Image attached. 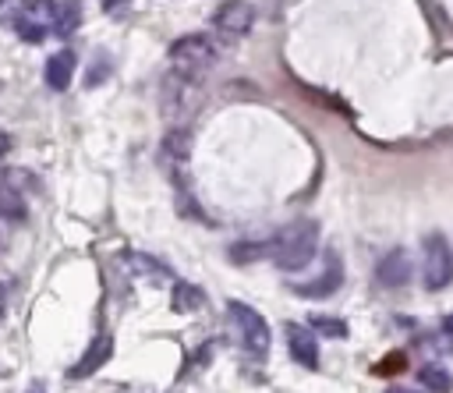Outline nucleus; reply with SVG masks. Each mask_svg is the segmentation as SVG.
<instances>
[{
	"mask_svg": "<svg viewBox=\"0 0 453 393\" xmlns=\"http://www.w3.org/2000/svg\"><path fill=\"white\" fill-rule=\"evenodd\" d=\"M340 287H343V262H340L336 251H329V255H326V266H322L311 280L294 283V294H297V297H329V294H336Z\"/></svg>",
	"mask_w": 453,
	"mask_h": 393,
	"instance_id": "1a4fd4ad",
	"label": "nucleus"
},
{
	"mask_svg": "<svg viewBox=\"0 0 453 393\" xmlns=\"http://www.w3.org/2000/svg\"><path fill=\"white\" fill-rule=\"evenodd\" d=\"M262 255H269V241H262V244H234L230 248V258H237V262H251V258H262Z\"/></svg>",
	"mask_w": 453,
	"mask_h": 393,
	"instance_id": "aec40b11",
	"label": "nucleus"
},
{
	"mask_svg": "<svg viewBox=\"0 0 453 393\" xmlns=\"http://www.w3.org/2000/svg\"><path fill=\"white\" fill-rule=\"evenodd\" d=\"M14 4H18V0H0V21H4V25L11 21V11H14Z\"/></svg>",
	"mask_w": 453,
	"mask_h": 393,
	"instance_id": "5701e85b",
	"label": "nucleus"
},
{
	"mask_svg": "<svg viewBox=\"0 0 453 393\" xmlns=\"http://www.w3.org/2000/svg\"><path fill=\"white\" fill-rule=\"evenodd\" d=\"M166 57H170V67H173L177 74L202 78V74L216 64V46H212V39H209V35L191 32V35H180L177 42H170Z\"/></svg>",
	"mask_w": 453,
	"mask_h": 393,
	"instance_id": "f03ea898",
	"label": "nucleus"
},
{
	"mask_svg": "<svg viewBox=\"0 0 453 393\" xmlns=\"http://www.w3.org/2000/svg\"><path fill=\"white\" fill-rule=\"evenodd\" d=\"M202 301H205V294L195 283H177L173 294H170L173 312H195V308H202Z\"/></svg>",
	"mask_w": 453,
	"mask_h": 393,
	"instance_id": "2eb2a0df",
	"label": "nucleus"
},
{
	"mask_svg": "<svg viewBox=\"0 0 453 393\" xmlns=\"http://www.w3.org/2000/svg\"><path fill=\"white\" fill-rule=\"evenodd\" d=\"M4 251H7V234L0 230V255H4Z\"/></svg>",
	"mask_w": 453,
	"mask_h": 393,
	"instance_id": "a878e982",
	"label": "nucleus"
},
{
	"mask_svg": "<svg viewBox=\"0 0 453 393\" xmlns=\"http://www.w3.org/2000/svg\"><path fill=\"white\" fill-rule=\"evenodd\" d=\"M188 159H191V135L184 127H170L159 145V163L177 184L188 181Z\"/></svg>",
	"mask_w": 453,
	"mask_h": 393,
	"instance_id": "6e6552de",
	"label": "nucleus"
},
{
	"mask_svg": "<svg viewBox=\"0 0 453 393\" xmlns=\"http://www.w3.org/2000/svg\"><path fill=\"white\" fill-rule=\"evenodd\" d=\"M106 74H110V64H106V60H99V57H96V67H92V71H88V85H96V81H103V78H106Z\"/></svg>",
	"mask_w": 453,
	"mask_h": 393,
	"instance_id": "412c9836",
	"label": "nucleus"
},
{
	"mask_svg": "<svg viewBox=\"0 0 453 393\" xmlns=\"http://www.w3.org/2000/svg\"><path fill=\"white\" fill-rule=\"evenodd\" d=\"M81 25V4L78 0H60L57 4V25H53V35L57 39H71Z\"/></svg>",
	"mask_w": 453,
	"mask_h": 393,
	"instance_id": "4468645a",
	"label": "nucleus"
},
{
	"mask_svg": "<svg viewBox=\"0 0 453 393\" xmlns=\"http://www.w3.org/2000/svg\"><path fill=\"white\" fill-rule=\"evenodd\" d=\"M124 269H131V273H145V276H170V269H166V266H159L156 258L138 255V251L124 255Z\"/></svg>",
	"mask_w": 453,
	"mask_h": 393,
	"instance_id": "f3484780",
	"label": "nucleus"
},
{
	"mask_svg": "<svg viewBox=\"0 0 453 393\" xmlns=\"http://www.w3.org/2000/svg\"><path fill=\"white\" fill-rule=\"evenodd\" d=\"M25 42H42L53 35L57 25V4L53 0H18L7 21Z\"/></svg>",
	"mask_w": 453,
	"mask_h": 393,
	"instance_id": "7ed1b4c3",
	"label": "nucleus"
},
{
	"mask_svg": "<svg viewBox=\"0 0 453 393\" xmlns=\"http://www.w3.org/2000/svg\"><path fill=\"white\" fill-rule=\"evenodd\" d=\"M110 354H113V340H110V336H96V340L88 343V351L81 354V361H78L67 375H71V379H88L92 372H99V368L110 361Z\"/></svg>",
	"mask_w": 453,
	"mask_h": 393,
	"instance_id": "f8f14e48",
	"label": "nucleus"
},
{
	"mask_svg": "<svg viewBox=\"0 0 453 393\" xmlns=\"http://www.w3.org/2000/svg\"><path fill=\"white\" fill-rule=\"evenodd\" d=\"M198 99H202L198 78H188V74L170 71V78L163 81V113H166L173 124H180V120H188V117L198 110Z\"/></svg>",
	"mask_w": 453,
	"mask_h": 393,
	"instance_id": "423d86ee",
	"label": "nucleus"
},
{
	"mask_svg": "<svg viewBox=\"0 0 453 393\" xmlns=\"http://www.w3.org/2000/svg\"><path fill=\"white\" fill-rule=\"evenodd\" d=\"M230 319H234V329L241 336V347L251 354V358H265L269 354V343H273V333H269V322L244 301H230L226 304Z\"/></svg>",
	"mask_w": 453,
	"mask_h": 393,
	"instance_id": "39448f33",
	"label": "nucleus"
},
{
	"mask_svg": "<svg viewBox=\"0 0 453 393\" xmlns=\"http://www.w3.org/2000/svg\"><path fill=\"white\" fill-rule=\"evenodd\" d=\"M442 329H449V333H453V315H449V319L442 322Z\"/></svg>",
	"mask_w": 453,
	"mask_h": 393,
	"instance_id": "bb28decb",
	"label": "nucleus"
},
{
	"mask_svg": "<svg viewBox=\"0 0 453 393\" xmlns=\"http://www.w3.org/2000/svg\"><path fill=\"white\" fill-rule=\"evenodd\" d=\"M0 319H4V297H0Z\"/></svg>",
	"mask_w": 453,
	"mask_h": 393,
	"instance_id": "cd10ccee",
	"label": "nucleus"
},
{
	"mask_svg": "<svg viewBox=\"0 0 453 393\" xmlns=\"http://www.w3.org/2000/svg\"><path fill=\"white\" fill-rule=\"evenodd\" d=\"M421 283L425 290H442L453 283V248L442 234H428L421 241Z\"/></svg>",
	"mask_w": 453,
	"mask_h": 393,
	"instance_id": "20e7f679",
	"label": "nucleus"
},
{
	"mask_svg": "<svg viewBox=\"0 0 453 393\" xmlns=\"http://www.w3.org/2000/svg\"><path fill=\"white\" fill-rule=\"evenodd\" d=\"M25 393H46V389H42V386H39V382H32V386H28V389H25Z\"/></svg>",
	"mask_w": 453,
	"mask_h": 393,
	"instance_id": "393cba45",
	"label": "nucleus"
},
{
	"mask_svg": "<svg viewBox=\"0 0 453 393\" xmlns=\"http://www.w3.org/2000/svg\"><path fill=\"white\" fill-rule=\"evenodd\" d=\"M287 347H290V358L301 368H319V340H315V333L308 326L290 322L287 326Z\"/></svg>",
	"mask_w": 453,
	"mask_h": 393,
	"instance_id": "9b49d317",
	"label": "nucleus"
},
{
	"mask_svg": "<svg viewBox=\"0 0 453 393\" xmlns=\"http://www.w3.org/2000/svg\"><path fill=\"white\" fill-rule=\"evenodd\" d=\"M311 329L322 336H347V322H340L336 315H311Z\"/></svg>",
	"mask_w": 453,
	"mask_h": 393,
	"instance_id": "a211bd4d",
	"label": "nucleus"
},
{
	"mask_svg": "<svg viewBox=\"0 0 453 393\" xmlns=\"http://www.w3.org/2000/svg\"><path fill=\"white\" fill-rule=\"evenodd\" d=\"M103 4H106V11H110V14H120V11H127V7H131V0H103Z\"/></svg>",
	"mask_w": 453,
	"mask_h": 393,
	"instance_id": "4be33fe9",
	"label": "nucleus"
},
{
	"mask_svg": "<svg viewBox=\"0 0 453 393\" xmlns=\"http://www.w3.org/2000/svg\"><path fill=\"white\" fill-rule=\"evenodd\" d=\"M0 216H7V220H21L25 216V202H21V195L14 188L0 191Z\"/></svg>",
	"mask_w": 453,
	"mask_h": 393,
	"instance_id": "6ab92c4d",
	"label": "nucleus"
},
{
	"mask_svg": "<svg viewBox=\"0 0 453 393\" xmlns=\"http://www.w3.org/2000/svg\"><path fill=\"white\" fill-rule=\"evenodd\" d=\"M42 78H46V85H50L53 92L71 89V78H74V53H71V50L53 53V57L46 60V67H42Z\"/></svg>",
	"mask_w": 453,
	"mask_h": 393,
	"instance_id": "ddd939ff",
	"label": "nucleus"
},
{
	"mask_svg": "<svg viewBox=\"0 0 453 393\" xmlns=\"http://www.w3.org/2000/svg\"><path fill=\"white\" fill-rule=\"evenodd\" d=\"M418 382H421L425 389H432V393H449V389H453V375H449L442 365H425V368L418 372Z\"/></svg>",
	"mask_w": 453,
	"mask_h": 393,
	"instance_id": "dca6fc26",
	"label": "nucleus"
},
{
	"mask_svg": "<svg viewBox=\"0 0 453 393\" xmlns=\"http://www.w3.org/2000/svg\"><path fill=\"white\" fill-rule=\"evenodd\" d=\"M251 25H255V7L248 0H223L212 14V28L223 39H241L251 32Z\"/></svg>",
	"mask_w": 453,
	"mask_h": 393,
	"instance_id": "0eeeda50",
	"label": "nucleus"
},
{
	"mask_svg": "<svg viewBox=\"0 0 453 393\" xmlns=\"http://www.w3.org/2000/svg\"><path fill=\"white\" fill-rule=\"evenodd\" d=\"M386 393H414V389H411V386H389Z\"/></svg>",
	"mask_w": 453,
	"mask_h": 393,
	"instance_id": "b1692460",
	"label": "nucleus"
},
{
	"mask_svg": "<svg viewBox=\"0 0 453 393\" xmlns=\"http://www.w3.org/2000/svg\"><path fill=\"white\" fill-rule=\"evenodd\" d=\"M315 251H319V223L315 220H294L269 241V255L280 269H304L315 258Z\"/></svg>",
	"mask_w": 453,
	"mask_h": 393,
	"instance_id": "f257e3e1",
	"label": "nucleus"
},
{
	"mask_svg": "<svg viewBox=\"0 0 453 393\" xmlns=\"http://www.w3.org/2000/svg\"><path fill=\"white\" fill-rule=\"evenodd\" d=\"M411 276H414V266H411V255H407L403 248L386 251V255L379 258V266H375V280H379V287H386V290H403V287L411 283Z\"/></svg>",
	"mask_w": 453,
	"mask_h": 393,
	"instance_id": "9d476101",
	"label": "nucleus"
}]
</instances>
